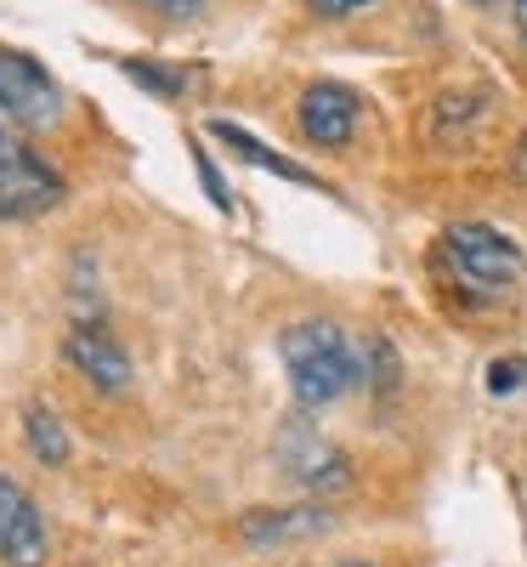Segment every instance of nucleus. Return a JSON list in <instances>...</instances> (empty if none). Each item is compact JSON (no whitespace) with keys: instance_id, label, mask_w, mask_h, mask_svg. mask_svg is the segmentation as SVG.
Listing matches in <instances>:
<instances>
[{"instance_id":"2","label":"nucleus","mask_w":527,"mask_h":567,"mask_svg":"<svg viewBox=\"0 0 527 567\" xmlns=\"http://www.w3.org/2000/svg\"><path fill=\"white\" fill-rule=\"evenodd\" d=\"M443 261H448V272L465 284V290L483 296V301L516 296L527 284V256L516 250V239H505L499 227H483V221L448 227L443 233Z\"/></svg>"},{"instance_id":"11","label":"nucleus","mask_w":527,"mask_h":567,"mask_svg":"<svg viewBox=\"0 0 527 567\" xmlns=\"http://www.w3.org/2000/svg\"><path fill=\"white\" fill-rule=\"evenodd\" d=\"M23 437H29L34 460H45V465H63V460H69V432H63V420H58L52 409L29 403V409H23Z\"/></svg>"},{"instance_id":"5","label":"nucleus","mask_w":527,"mask_h":567,"mask_svg":"<svg viewBox=\"0 0 527 567\" xmlns=\"http://www.w3.org/2000/svg\"><path fill=\"white\" fill-rule=\"evenodd\" d=\"M296 120H301V136L318 142V148H347L352 131H358V91L334 85V80H318V85L301 91Z\"/></svg>"},{"instance_id":"1","label":"nucleus","mask_w":527,"mask_h":567,"mask_svg":"<svg viewBox=\"0 0 527 567\" xmlns=\"http://www.w3.org/2000/svg\"><path fill=\"white\" fill-rule=\"evenodd\" d=\"M283 369H290V392L301 409H329L334 398H347L358 386V352L347 341L341 323L329 318H307L283 329Z\"/></svg>"},{"instance_id":"4","label":"nucleus","mask_w":527,"mask_h":567,"mask_svg":"<svg viewBox=\"0 0 527 567\" xmlns=\"http://www.w3.org/2000/svg\"><path fill=\"white\" fill-rule=\"evenodd\" d=\"M63 199V176L45 165L23 136L0 131V221L40 216Z\"/></svg>"},{"instance_id":"15","label":"nucleus","mask_w":527,"mask_h":567,"mask_svg":"<svg viewBox=\"0 0 527 567\" xmlns=\"http://www.w3.org/2000/svg\"><path fill=\"white\" fill-rule=\"evenodd\" d=\"M363 7H374V0H312L318 18H352V12H363Z\"/></svg>"},{"instance_id":"14","label":"nucleus","mask_w":527,"mask_h":567,"mask_svg":"<svg viewBox=\"0 0 527 567\" xmlns=\"http://www.w3.org/2000/svg\"><path fill=\"white\" fill-rule=\"evenodd\" d=\"M194 165H199V182H205L210 205H216V210H232V199H227V187H221V176H216V165H210V154H205V148H194Z\"/></svg>"},{"instance_id":"7","label":"nucleus","mask_w":527,"mask_h":567,"mask_svg":"<svg viewBox=\"0 0 527 567\" xmlns=\"http://www.w3.org/2000/svg\"><path fill=\"white\" fill-rule=\"evenodd\" d=\"M0 561L7 567H40L45 561V523H40L34 499L12 477H0Z\"/></svg>"},{"instance_id":"12","label":"nucleus","mask_w":527,"mask_h":567,"mask_svg":"<svg viewBox=\"0 0 527 567\" xmlns=\"http://www.w3.org/2000/svg\"><path fill=\"white\" fill-rule=\"evenodd\" d=\"M125 74H131L136 85L159 91V97H182V85H187V74H165V69H154V63H125Z\"/></svg>"},{"instance_id":"16","label":"nucleus","mask_w":527,"mask_h":567,"mask_svg":"<svg viewBox=\"0 0 527 567\" xmlns=\"http://www.w3.org/2000/svg\"><path fill=\"white\" fill-rule=\"evenodd\" d=\"M148 7H159V12H170V18H182V12H194L199 0H148Z\"/></svg>"},{"instance_id":"10","label":"nucleus","mask_w":527,"mask_h":567,"mask_svg":"<svg viewBox=\"0 0 527 567\" xmlns=\"http://www.w3.org/2000/svg\"><path fill=\"white\" fill-rule=\"evenodd\" d=\"M323 528H329V511H318V505H301V511H256V516H245V539H250V545L307 539V534H323Z\"/></svg>"},{"instance_id":"13","label":"nucleus","mask_w":527,"mask_h":567,"mask_svg":"<svg viewBox=\"0 0 527 567\" xmlns=\"http://www.w3.org/2000/svg\"><path fill=\"white\" fill-rule=\"evenodd\" d=\"M527 381V358H505V363H494L488 369V392L499 398V392H516Z\"/></svg>"},{"instance_id":"17","label":"nucleus","mask_w":527,"mask_h":567,"mask_svg":"<svg viewBox=\"0 0 527 567\" xmlns=\"http://www.w3.org/2000/svg\"><path fill=\"white\" fill-rule=\"evenodd\" d=\"M516 29L527 34V0H516Z\"/></svg>"},{"instance_id":"9","label":"nucleus","mask_w":527,"mask_h":567,"mask_svg":"<svg viewBox=\"0 0 527 567\" xmlns=\"http://www.w3.org/2000/svg\"><path fill=\"white\" fill-rule=\"evenodd\" d=\"M210 136H216V142H227V148H232L238 159H245V165L272 171V176H283V182H301V187H318V194H323V182H318L312 171H301L296 159H283V154H272L267 142H256L245 125H232V120H210Z\"/></svg>"},{"instance_id":"6","label":"nucleus","mask_w":527,"mask_h":567,"mask_svg":"<svg viewBox=\"0 0 527 567\" xmlns=\"http://www.w3.org/2000/svg\"><path fill=\"white\" fill-rule=\"evenodd\" d=\"M63 358L97 392H125L131 386V358H125V347L108 336L103 323H74L69 336H63Z\"/></svg>"},{"instance_id":"8","label":"nucleus","mask_w":527,"mask_h":567,"mask_svg":"<svg viewBox=\"0 0 527 567\" xmlns=\"http://www.w3.org/2000/svg\"><path fill=\"white\" fill-rule=\"evenodd\" d=\"M278 454H283V465H290V477L307 483V488H341L347 483V460L334 454L307 420H296L290 432L278 437Z\"/></svg>"},{"instance_id":"18","label":"nucleus","mask_w":527,"mask_h":567,"mask_svg":"<svg viewBox=\"0 0 527 567\" xmlns=\"http://www.w3.org/2000/svg\"><path fill=\"white\" fill-rule=\"evenodd\" d=\"M334 567H369V561H334Z\"/></svg>"},{"instance_id":"3","label":"nucleus","mask_w":527,"mask_h":567,"mask_svg":"<svg viewBox=\"0 0 527 567\" xmlns=\"http://www.w3.org/2000/svg\"><path fill=\"white\" fill-rule=\"evenodd\" d=\"M0 114L23 131H52L63 120V85L18 45H0Z\"/></svg>"}]
</instances>
